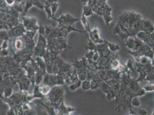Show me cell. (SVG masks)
<instances>
[{
  "instance_id": "1",
  "label": "cell",
  "mask_w": 154,
  "mask_h": 115,
  "mask_svg": "<svg viewBox=\"0 0 154 115\" xmlns=\"http://www.w3.org/2000/svg\"><path fill=\"white\" fill-rule=\"evenodd\" d=\"M142 20L141 16L135 12L122 13L114 27V34L122 40L130 36L134 37L140 31Z\"/></svg>"
},
{
  "instance_id": "2",
  "label": "cell",
  "mask_w": 154,
  "mask_h": 115,
  "mask_svg": "<svg viewBox=\"0 0 154 115\" xmlns=\"http://www.w3.org/2000/svg\"><path fill=\"white\" fill-rule=\"evenodd\" d=\"M53 19L58 23V28L73 26L76 22L81 21V17L77 18L69 13L62 14L59 17L56 18L54 17Z\"/></svg>"
},
{
  "instance_id": "3",
  "label": "cell",
  "mask_w": 154,
  "mask_h": 115,
  "mask_svg": "<svg viewBox=\"0 0 154 115\" xmlns=\"http://www.w3.org/2000/svg\"><path fill=\"white\" fill-rule=\"evenodd\" d=\"M136 38L142 41L144 44L148 45L153 49L154 47V35L153 34H148L142 31H140L135 36Z\"/></svg>"
},
{
  "instance_id": "4",
  "label": "cell",
  "mask_w": 154,
  "mask_h": 115,
  "mask_svg": "<svg viewBox=\"0 0 154 115\" xmlns=\"http://www.w3.org/2000/svg\"><path fill=\"white\" fill-rule=\"evenodd\" d=\"M140 31L148 34H153L154 31V26L152 22L148 19H143L141 24Z\"/></svg>"
},
{
  "instance_id": "5",
  "label": "cell",
  "mask_w": 154,
  "mask_h": 115,
  "mask_svg": "<svg viewBox=\"0 0 154 115\" xmlns=\"http://www.w3.org/2000/svg\"><path fill=\"white\" fill-rule=\"evenodd\" d=\"M89 37L96 44H101L104 43L103 39H102L100 35V31L97 28H91V32L89 34Z\"/></svg>"
},
{
  "instance_id": "6",
  "label": "cell",
  "mask_w": 154,
  "mask_h": 115,
  "mask_svg": "<svg viewBox=\"0 0 154 115\" xmlns=\"http://www.w3.org/2000/svg\"><path fill=\"white\" fill-rule=\"evenodd\" d=\"M104 43L107 45V47L109 49V50L113 53H116L117 51H118L120 49V47L119 44L114 43H111L109 41H107L106 40H104Z\"/></svg>"
},
{
  "instance_id": "7",
  "label": "cell",
  "mask_w": 154,
  "mask_h": 115,
  "mask_svg": "<svg viewBox=\"0 0 154 115\" xmlns=\"http://www.w3.org/2000/svg\"><path fill=\"white\" fill-rule=\"evenodd\" d=\"M135 36H130L125 40V45L129 51H133L134 46Z\"/></svg>"
},
{
  "instance_id": "8",
  "label": "cell",
  "mask_w": 154,
  "mask_h": 115,
  "mask_svg": "<svg viewBox=\"0 0 154 115\" xmlns=\"http://www.w3.org/2000/svg\"><path fill=\"white\" fill-rule=\"evenodd\" d=\"M93 14H94V13H93V9L90 7H89L87 5H85L83 6V12H82V15H83L85 17H86V18H87L89 17L93 16Z\"/></svg>"
},
{
  "instance_id": "9",
  "label": "cell",
  "mask_w": 154,
  "mask_h": 115,
  "mask_svg": "<svg viewBox=\"0 0 154 115\" xmlns=\"http://www.w3.org/2000/svg\"><path fill=\"white\" fill-rule=\"evenodd\" d=\"M81 81L79 79H77V81H74L72 83L69 85V89L71 91H74L78 89L79 87H81Z\"/></svg>"
},
{
  "instance_id": "10",
  "label": "cell",
  "mask_w": 154,
  "mask_h": 115,
  "mask_svg": "<svg viewBox=\"0 0 154 115\" xmlns=\"http://www.w3.org/2000/svg\"><path fill=\"white\" fill-rule=\"evenodd\" d=\"M51 89V87H50L48 85H44V84H43L42 86H41L40 87H39V91L40 92V93L43 95H48L49 94V93L50 92Z\"/></svg>"
},
{
  "instance_id": "11",
  "label": "cell",
  "mask_w": 154,
  "mask_h": 115,
  "mask_svg": "<svg viewBox=\"0 0 154 115\" xmlns=\"http://www.w3.org/2000/svg\"><path fill=\"white\" fill-rule=\"evenodd\" d=\"M86 49L89 51H96L97 50V44L89 38L88 37V44L86 46Z\"/></svg>"
},
{
  "instance_id": "12",
  "label": "cell",
  "mask_w": 154,
  "mask_h": 115,
  "mask_svg": "<svg viewBox=\"0 0 154 115\" xmlns=\"http://www.w3.org/2000/svg\"><path fill=\"white\" fill-rule=\"evenodd\" d=\"M145 92H152L154 90L153 82H148L147 84L141 86Z\"/></svg>"
},
{
  "instance_id": "13",
  "label": "cell",
  "mask_w": 154,
  "mask_h": 115,
  "mask_svg": "<svg viewBox=\"0 0 154 115\" xmlns=\"http://www.w3.org/2000/svg\"><path fill=\"white\" fill-rule=\"evenodd\" d=\"M81 87L84 91L90 90V80L86 79L84 81H81Z\"/></svg>"
},
{
  "instance_id": "14",
  "label": "cell",
  "mask_w": 154,
  "mask_h": 115,
  "mask_svg": "<svg viewBox=\"0 0 154 115\" xmlns=\"http://www.w3.org/2000/svg\"><path fill=\"white\" fill-rule=\"evenodd\" d=\"M125 65L126 67L127 68V69L129 71H136L134 62L132 60L129 59L126 61V64Z\"/></svg>"
},
{
  "instance_id": "15",
  "label": "cell",
  "mask_w": 154,
  "mask_h": 115,
  "mask_svg": "<svg viewBox=\"0 0 154 115\" xmlns=\"http://www.w3.org/2000/svg\"><path fill=\"white\" fill-rule=\"evenodd\" d=\"M120 64L121 63L120 61L117 58H115L111 61L110 64V68L112 70H117Z\"/></svg>"
},
{
  "instance_id": "16",
  "label": "cell",
  "mask_w": 154,
  "mask_h": 115,
  "mask_svg": "<svg viewBox=\"0 0 154 115\" xmlns=\"http://www.w3.org/2000/svg\"><path fill=\"white\" fill-rule=\"evenodd\" d=\"M44 9L46 11V12L47 13L48 19H53V18L54 17L52 16L51 9V7H50V4H44Z\"/></svg>"
},
{
  "instance_id": "17",
  "label": "cell",
  "mask_w": 154,
  "mask_h": 115,
  "mask_svg": "<svg viewBox=\"0 0 154 115\" xmlns=\"http://www.w3.org/2000/svg\"><path fill=\"white\" fill-rule=\"evenodd\" d=\"M59 7V4L58 2L54 3H52L50 4V7H51L52 14V16L54 17H55V15L56 11H58Z\"/></svg>"
},
{
  "instance_id": "18",
  "label": "cell",
  "mask_w": 154,
  "mask_h": 115,
  "mask_svg": "<svg viewBox=\"0 0 154 115\" xmlns=\"http://www.w3.org/2000/svg\"><path fill=\"white\" fill-rule=\"evenodd\" d=\"M131 104L134 107H139L140 105V101L138 97H133L131 100Z\"/></svg>"
},
{
  "instance_id": "19",
  "label": "cell",
  "mask_w": 154,
  "mask_h": 115,
  "mask_svg": "<svg viewBox=\"0 0 154 115\" xmlns=\"http://www.w3.org/2000/svg\"><path fill=\"white\" fill-rule=\"evenodd\" d=\"M102 17L104 18L105 24L108 26H109L113 20V18L112 15H104L102 16Z\"/></svg>"
},
{
  "instance_id": "20",
  "label": "cell",
  "mask_w": 154,
  "mask_h": 115,
  "mask_svg": "<svg viewBox=\"0 0 154 115\" xmlns=\"http://www.w3.org/2000/svg\"><path fill=\"white\" fill-rule=\"evenodd\" d=\"M94 51H89L85 55V58L87 60V61H91L92 58H93V56L94 55Z\"/></svg>"
},
{
  "instance_id": "21",
  "label": "cell",
  "mask_w": 154,
  "mask_h": 115,
  "mask_svg": "<svg viewBox=\"0 0 154 115\" xmlns=\"http://www.w3.org/2000/svg\"><path fill=\"white\" fill-rule=\"evenodd\" d=\"M100 58V55L99 53L97 51H95L94 54V55L93 56V58H92L91 61L93 62H94L97 63L99 61Z\"/></svg>"
},
{
  "instance_id": "22",
  "label": "cell",
  "mask_w": 154,
  "mask_h": 115,
  "mask_svg": "<svg viewBox=\"0 0 154 115\" xmlns=\"http://www.w3.org/2000/svg\"><path fill=\"white\" fill-rule=\"evenodd\" d=\"M43 2L44 4H48L50 5L52 3L58 2V0H44Z\"/></svg>"
},
{
  "instance_id": "23",
  "label": "cell",
  "mask_w": 154,
  "mask_h": 115,
  "mask_svg": "<svg viewBox=\"0 0 154 115\" xmlns=\"http://www.w3.org/2000/svg\"><path fill=\"white\" fill-rule=\"evenodd\" d=\"M147 113H148V112L145 109H141L139 110L140 115H147Z\"/></svg>"
},
{
  "instance_id": "24",
  "label": "cell",
  "mask_w": 154,
  "mask_h": 115,
  "mask_svg": "<svg viewBox=\"0 0 154 115\" xmlns=\"http://www.w3.org/2000/svg\"><path fill=\"white\" fill-rule=\"evenodd\" d=\"M15 0H6L7 3L9 5H12L14 3Z\"/></svg>"
},
{
  "instance_id": "25",
  "label": "cell",
  "mask_w": 154,
  "mask_h": 115,
  "mask_svg": "<svg viewBox=\"0 0 154 115\" xmlns=\"http://www.w3.org/2000/svg\"><path fill=\"white\" fill-rule=\"evenodd\" d=\"M80 1L83 4H84V5H87V2H88V0H80Z\"/></svg>"
},
{
  "instance_id": "26",
  "label": "cell",
  "mask_w": 154,
  "mask_h": 115,
  "mask_svg": "<svg viewBox=\"0 0 154 115\" xmlns=\"http://www.w3.org/2000/svg\"><path fill=\"white\" fill-rule=\"evenodd\" d=\"M42 1H44V0H42Z\"/></svg>"
}]
</instances>
